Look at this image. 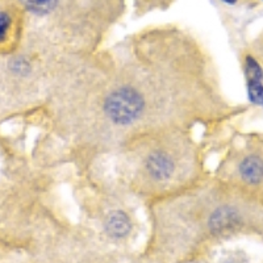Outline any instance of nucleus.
I'll use <instances>...</instances> for the list:
<instances>
[{
	"label": "nucleus",
	"mask_w": 263,
	"mask_h": 263,
	"mask_svg": "<svg viewBox=\"0 0 263 263\" xmlns=\"http://www.w3.org/2000/svg\"><path fill=\"white\" fill-rule=\"evenodd\" d=\"M28 12L36 16H48L57 8L60 0H20Z\"/></svg>",
	"instance_id": "6"
},
{
	"label": "nucleus",
	"mask_w": 263,
	"mask_h": 263,
	"mask_svg": "<svg viewBox=\"0 0 263 263\" xmlns=\"http://www.w3.org/2000/svg\"><path fill=\"white\" fill-rule=\"evenodd\" d=\"M221 2L225 4H230V6H233V4H236L238 0H221Z\"/></svg>",
	"instance_id": "9"
},
{
	"label": "nucleus",
	"mask_w": 263,
	"mask_h": 263,
	"mask_svg": "<svg viewBox=\"0 0 263 263\" xmlns=\"http://www.w3.org/2000/svg\"><path fill=\"white\" fill-rule=\"evenodd\" d=\"M248 96L251 103L263 105V69L251 55L245 58Z\"/></svg>",
	"instance_id": "4"
},
{
	"label": "nucleus",
	"mask_w": 263,
	"mask_h": 263,
	"mask_svg": "<svg viewBox=\"0 0 263 263\" xmlns=\"http://www.w3.org/2000/svg\"><path fill=\"white\" fill-rule=\"evenodd\" d=\"M221 177L227 179L221 182L229 183L237 178L239 184L257 187L263 184V144L254 142L248 145L237 154H230L220 166ZM220 180V179H218Z\"/></svg>",
	"instance_id": "3"
},
{
	"label": "nucleus",
	"mask_w": 263,
	"mask_h": 263,
	"mask_svg": "<svg viewBox=\"0 0 263 263\" xmlns=\"http://www.w3.org/2000/svg\"><path fill=\"white\" fill-rule=\"evenodd\" d=\"M121 175L135 194L156 200L205 178L201 152L184 128L149 130L121 145Z\"/></svg>",
	"instance_id": "2"
},
{
	"label": "nucleus",
	"mask_w": 263,
	"mask_h": 263,
	"mask_svg": "<svg viewBox=\"0 0 263 263\" xmlns=\"http://www.w3.org/2000/svg\"><path fill=\"white\" fill-rule=\"evenodd\" d=\"M12 25V18L7 12L0 11V44L6 41L7 36H8L9 29Z\"/></svg>",
	"instance_id": "8"
},
{
	"label": "nucleus",
	"mask_w": 263,
	"mask_h": 263,
	"mask_svg": "<svg viewBox=\"0 0 263 263\" xmlns=\"http://www.w3.org/2000/svg\"><path fill=\"white\" fill-rule=\"evenodd\" d=\"M105 233L112 238H124L132 230V220L123 210H112L104 217Z\"/></svg>",
	"instance_id": "5"
},
{
	"label": "nucleus",
	"mask_w": 263,
	"mask_h": 263,
	"mask_svg": "<svg viewBox=\"0 0 263 263\" xmlns=\"http://www.w3.org/2000/svg\"><path fill=\"white\" fill-rule=\"evenodd\" d=\"M192 40L182 49L145 50L135 42L136 58L114 62L111 77L96 79L93 91L100 120L124 140L144 132L205 123V95L211 96L208 61ZM121 141V142H123Z\"/></svg>",
	"instance_id": "1"
},
{
	"label": "nucleus",
	"mask_w": 263,
	"mask_h": 263,
	"mask_svg": "<svg viewBox=\"0 0 263 263\" xmlns=\"http://www.w3.org/2000/svg\"><path fill=\"white\" fill-rule=\"evenodd\" d=\"M9 70L16 75V77H27L32 71V63L29 60L24 57H16L9 62Z\"/></svg>",
	"instance_id": "7"
}]
</instances>
